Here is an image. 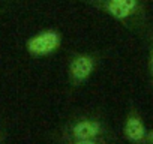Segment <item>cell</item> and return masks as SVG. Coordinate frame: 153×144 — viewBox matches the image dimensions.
<instances>
[{
    "label": "cell",
    "instance_id": "cell-1",
    "mask_svg": "<svg viewBox=\"0 0 153 144\" xmlns=\"http://www.w3.org/2000/svg\"><path fill=\"white\" fill-rule=\"evenodd\" d=\"M59 44H60V39H59L57 33L45 32V33H41L29 41V51L32 54L42 56V54H48V53L54 51L59 47Z\"/></svg>",
    "mask_w": 153,
    "mask_h": 144
},
{
    "label": "cell",
    "instance_id": "cell-9",
    "mask_svg": "<svg viewBox=\"0 0 153 144\" xmlns=\"http://www.w3.org/2000/svg\"><path fill=\"white\" fill-rule=\"evenodd\" d=\"M152 138H153V135H152Z\"/></svg>",
    "mask_w": 153,
    "mask_h": 144
},
{
    "label": "cell",
    "instance_id": "cell-4",
    "mask_svg": "<svg viewBox=\"0 0 153 144\" xmlns=\"http://www.w3.org/2000/svg\"><path fill=\"white\" fill-rule=\"evenodd\" d=\"M125 134L129 140L132 141H140L144 138V126L140 119L137 117H129L125 126Z\"/></svg>",
    "mask_w": 153,
    "mask_h": 144
},
{
    "label": "cell",
    "instance_id": "cell-5",
    "mask_svg": "<svg viewBox=\"0 0 153 144\" xmlns=\"http://www.w3.org/2000/svg\"><path fill=\"white\" fill-rule=\"evenodd\" d=\"M107 9H108V12H110L114 18H117V20H123V18L129 17V14H131V11H129L128 8H125V6L116 3V2H111V0L107 3Z\"/></svg>",
    "mask_w": 153,
    "mask_h": 144
},
{
    "label": "cell",
    "instance_id": "cell-2",
    "mask_svg": "<svg viewBox=\"0 0 153 144\" xmlns=\"http://www.w3.org/2000/svg\"><path fill=\"white\" fill-rule=\"evenodd\" d=\"M93 71V60L89 56H80L71 63V74L75 80H86Z\"/></svg>",
    "mask_w": 153,
    "mask_h": 144
},
{
    "label": "cell",
    "instance_id": "cell-8",
    "mask_svg": "<svg viewBox=\"0 0 153 144\" xmlns=\"http://www.w3.org/2000/svg\"><path fill=\"white\" fill-rule=\"evenodd\" d=\"M152 72H153V57H152Z\"/></svg>",
    "mask_w": 153,
    "mask_h": 144
},
{
    "label": "cell",
    "instance_id": "cell-6",
    "mask_svg": "<svg viewBox=\"0 0 153 144\" xmlns=\"http://www.w3.org/2000/svg\"><path fill=\"white\" fill-rule=\"evenodd\" d=\"M111 2H116V3H119V5H122V6L128 8V9L132 12V11L137 8L138 0H111Z\"/></svg>",
    "mask_w": 153,
    "mask_h": 144
},
{
    "label": "cell",
    "instance_id": "cell-7",
    "mask_svg": "<svg viewBox=\"0 0 153 144\" xmlns=\"http://www.w3.org/2000/svg\"><path fill=\"white\" fill-rule=\"evenodd\" d=\"M75 144H95L92 140H78Z\"/></svg>",
    "mask_w": 153,
    "mask_h": 144
},
{
    "label": "cell",
    "instance_id": "cell-3",
    "mask_svg": "<svg viewBox=\"0 0 153 144\" xmlns=\"http://www.w3.org/2000/svg\"><path fill=\"white\" fill-rule=\"evenodd\" d=\"M76 140H92L99 134V125L96 122H80L76 123L72 129Z\"/></svg>",
    "mask_w": 153,
    "mask_h": 144
}]
</instances>
